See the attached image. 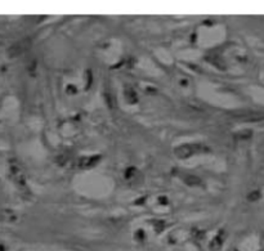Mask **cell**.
I'll use <instances>...</instances> for the list:
<instances>
[{
	"label": "cell",
	"instance_id": "277c9868",
	"mask_svg": "<svg viewBox=\"0 0 264 251\" xmlns=\"http://www.w3.org/2000/svg\"><path fill=\"white\" fill-rule=\"evenodd\" d=\"M236 117H239L241 120H247V121H258V120L264 119V115H260V113H241V115H236Z\"/></svg>",
	"mask_w": 264,
	"mask_h": 251
},
{
	"label": "cell",
	"instance_id": "3957f363",
	"mask_svg": "<svg viewBox=\"0 0 264 251\" xmlns=\"http://www.w3.org/2000/svg\"><path fill=\"white\" fill-rule=\"evenodd\" d=\"M99 160V156H93V157H83L79 160V166L80 168H89L97 164V161Z\"/></svg>",
	"mask_w": 264,
	"mask_h": 251
},
{
	"label": "cell",
	"instance_id": "8992f818",
	"mask_svg": "<svg viewBox=\"0 0 264 251\" xmlns=\"http://www.w3.org/2000/svg\"><path fill=\"white\" fill-rule=\"evenodd\" d=\"M251 135H253L251 130H241L236 134V138L240 139V141H245V139L251 138Z\"/></svg>",
	"mask_w": 264,
	"mask_h": 251
},
{
	"label": "cell",
	"instance_id": "5b68a950",
	"mask_svg": "<svg viewBox=\"0 0 264 251\" xmlns=\"http://www.w3.org/2000/svg\"><path fill=\"white\" fill-rule=\"evenodd\" d=\"M183 179L185 180V183L190 184V185H200V184H201L200 178L193 177V175H184Z\"/></svg>",
	"mask_w": 264,
	"mask_h": 251
},
{
	"label": "cell",
	"instance_id": "7a4b0ae2",
	"mask_svg": "<svg viewBox=\"0 0 264 251\" xmlns=\"http://www.w3.org/2000/svg\"><path fill=\"white\" fill-rule=\"evenodd\" d=\"M28 45H30V40L25 39V40H22V41H19V43H17L14 47H12L11 48V52L13 53V55H19L21 53H23V52L27 49Z\"/></svg>",
	"mask_w": 264,
	"mask_h": 251
},
{
	"label": "cell",
	"instance_id": "52a82bcc",
	"mask_svg": "<svg viewBox=\"0 0 264 251\" xmlns=\"http://www.w3.org/2000/svg\"><path fill=\"white\" fill-rule=\"evenodd\" d=\"M259 197H260V193H259V192H253V193H250V194H249V200H250V201H255V200H258Z\"/></svg>",
	"mask_w": 264,
	"mask_h": 251
},
{
	"label": "cell",
	"instance_id": "6da1fadb",
	"mask_svg": "<svg viewBox=\"0 0 264 251\" xmlns=\"http://www.w3.org/2000/svg\"><path fill=\"white\" fill-rule=\"evenodd\" d=\"M206 147L202 144H198V143H195V144H183L179 146V147L175 148V155L178 156L179 158H185L190 157L192 155H196V153L204 152Z\"/></svg>",
	"mask_w": 264,
	"mask_h": 251
}]
</instances>
